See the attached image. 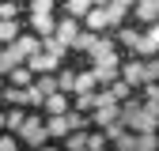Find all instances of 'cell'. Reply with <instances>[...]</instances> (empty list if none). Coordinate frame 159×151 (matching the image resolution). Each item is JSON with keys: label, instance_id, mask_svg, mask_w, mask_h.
Here are the masks:
<instances>
[{"label": "cell", "instance_id": "obj_21", "mask_svg": "<svg viewBox=\"0 0 159 151\" xmlns=\"http://www.w3.org/2000/svg\"><path fill=\"white\" fill-rule=\"evenodd\" d=\"M42 102H46V94H42V87H38V83L23 87V106H42Z\"/></svg>", "mask_w": 159, "mask_h": 151}, {"label": "cell", "instance_id": "obj_15", "mask_svg": "<svg viewBox=\"0 0 159 151\" xmlns=\"http://www.w3.org/2000/svg\"><path fill=\"white\" fill-rule=\"evenodd\" d=\"M155 147H159V128L136 132V151H155Z\"/></svg>", "mask_w": 159, "mask_h": 151}, {"label": "cell", "instance_id": "obj_4", "mask_svg": "<svg viewBox=\"0 0 159 151\" xmlns=\"http://www.w3.org/2000/svg\"><path fill=\"white\" fill-rule=\"evenodd\" d=\"M84 23H87V30H114V27H110V11H106V4H91V11L84 15Z\"/></svg>", "mask_w": 159, "mask_h": 151}, {"label": "cell", "instance_id": "obj_2", "mask_svg": "<svg viewBox=\"0 0 159 151\" xmlns=\"http://www.w3.org/2000/svg\"><path fill=\"white\" fill-rule=\"evenodd\" d=\"M121 80H129L133 87H144L148 83V68H144V57H136V61H129V64H121Z\"/></svg>", "mask_w": 159, "mask_h": 151}, {"label": "cell", "instance_id": "obj_27", "mask_svg": "<svg viewBox=\"0 0 159 151\" xmlns=\"http://www.w3.org/2000/svg\"><path fill=\"white\" fill-rule=\"evenodd\" d=\"M34 83L42 87V94H53V91H61V87H57V76H53V72H42Z\"/></svg>", "mask_w": 159, "mask_h": 151}, {"label": "cell", "instance_id": "obj_42", "mask_svg": "<svg viewBox=\"0 0 159 151\" xmlns=\"http://www.w3.org/2000/svg\"><path fill=\"white\" fill-rule=\"evenodd\" d=\"M133 4H136V0H133Z\"/></svg>", "mask_w": 159, "mask_h": 151}, {"label": "cell", "instance_id": "obj_40", "mask_svg": "<svg viewBox=\"0 0 159 151\" xmlns=\"http://www.w3.org/2000/svg\"><path fill=\"white\" fill-rule=\"evenodd\" d=\"M155 8H159V0H155Z\"/></svg>", "mask_w": 159, "mask_h": 151}, {"label": "cell", "instance_id": "obj_11", "mask_svg": "<svg viewBox=\"0 0 159 151\" xmlns=\"http://www.w3.org/2000/svg\"><path fill=\"white\" fill-rule=\"evenodd\" d=\"M136 19H140V23H155V19H159L155 0H136Z\"/></svg>", "mask_w": 159, "mask_h": 151}, {"label": "cell", "instance_id": "obj_13", "mask_svg": "<svg viewBox=\"0 0 159 151\" xmlns=\"http://www.w3.org/2000/svg\"><path fill=\"white\" fill-rule=\"evenodd\" d=\"M98 45V30H80V38L72 42V49H80V53H91Z\"/></svg>", "mask_w": 159, "mask_h": 151}, {"label": "cell", "instance_id": "obj_25", "mask_svg": "<svg viewBox=\"0 0 159 151\" xmlns=\"http://www.w3.org/2000/svg\"><path fill=\"white\" fill-rule=\"evenodd\" d=\"M117 42H121V45H136V42H140V30H133V27H117Z\"/></svg>", "mask_w": 159, "mask_h": 151}, {"label": "cell", "instance_id": "obj_9", "mask_svg": "<svg viewBox=\"0 0 159 151\" xmlns=\"http://www.w3.org/2000/svg\"><path fill=\"white\" fill-rule=\"evenodd\" d=\"M68 117L65 113H49V121H46V136H68Z\"/></svg>", "mask_w": 159, "mask_h": 151}, {"label": "cell", "instance_id": "obj_6", "mask_svg": "<svg viewBox=\"0 0 159 151\" xmlns=\"http://www.w3.org/2000/svg\"><path fill=\"white\" fill-rule=\"evenodd\" d=\"M42 110H46V113H68L72 102H68V94H65V91H53V94H46Z\"/></svg>", "mask_w": 159, "mask_h": 151}, {"label": "cell", "instance_id": "obj_22", "mask_svg": "<svg viewBox=\"0 0 159 151\" xmlns=\"http://www.w3.org/2000/svg\"><path fill=\"white\" fill-rule=\"evenodd\" d=\"M65 147H68V151H87V132H84V128H76V132H68V140H65Z\"/></svg>", "mask_w": 159, "mask_h": 151}, {"label": "cell", "instance_id": "obj_24", "mask_svg": "<svg viewBox=\"0 0 159 151\" xmlns=\"http://www.w3.org/2000/svg\"><path fill=\"white\" fill-rule=\"evenodd\" d=\"M91 4H95V0H68L65 11H68V15H76V19H84V15L91 11Z\"/></svg>", "mask_w": 159, "mask_h": 151}, {"label": "cell", "instance_id": "obj_3", "mask_svg": "<svg viewBox=\"0 0 159 151\" xmlns=\"http://www.w3.org/2000/svg\"><path fill=\"white\" fill-rule=\"evenodd\" d=\"M57 38H61V42L72 49V42H76V38H80V19L76 15H65V19H57V30H53Z\"/></svg>", "mask_w": 159, "mask_h": 151}, {"label": "cell", "instance_id": "obj_12", "mask_svg": "<svg viewBox=\"0 0 159 151\" xmlns=\"http://www.w3.org/2000/svg\"><path fill=\"white\" fill-rule=\"evenodd\" d=\"M106 87H110V94H114V98H117V102H125V98H129V94L136 91V87H133L129 80H121V76H117V80H110Z\"/></svg>", "mask_w": 159, "mask_h": 151}, {"label": "cell", "instance_id": "obj_10", "mask_svg": "<svg viewBox=\"0 0 159 151\" xmlns=\"http://www.w3.org/2000/svg\"><path fill=\"white\" fill-rule=\"evenodd\" d=\"M30 27L46 38V34H53V30H57V19H53V11H42V15H30Z\"/></svg>", "mask_w": 159, "mask_h": 151}, {"label": "cell", "instance_id": "obj_5", "mask_svg": "<svg viewBox=\"0 0 159 151\" xmlns=\"http://www.w3.org/2000/svg\"><path fill=\"white\" fill-rule=\"evenodd\" d=\"M27 64H30L38 76H42V72H57V68H61V57H53V53H46V49H38L34 57H27Z\"/></svg>", "mask_w": 159, "mask_h": 151}, {"label": "cell", "instance_id": "obj_23", "mask_svg": "<svg viewBox=\"0 0 159 151\" xmlns=\"http://www.w3.org/2000/svg\"><path fill=\"white\" fill-rule=\"evenodd\" d=\"M98 87V80H95V68H87V72H76V91H95Z\"/></svg>", "mask_w": 159, "mask_h": 151}, {"label": "cell", "instance_id": "obj_20", "mask_svg": "<svg viewBox=\"0 0 159 151\" xmlns=\"http://www.w3.org/2000/svg\"><path fill=\"white\" fill-rule=\"evenodd\" d=\"M15 38H19V23H15V19H0V42H15Z\"/></svg>", "mask_w": 159, "mask_h": 151}, {"label": "cell", "instance_id": "obj_16", "mask_svg": "<svg viewBox=\"0 0 159 151\" xmlns=\"http://www.w3.org/2000/svg\"><path fill=\"white\" fill-rule=\"evenodd\" d=\"M106 11H110V27L117 30V27L125 23V11H129V4H121V0H110V4H106Z\"/></svg>", "mask_w": 159, "mask_h": 151}, {"label": "cell", "instance_id": "obj_17", "mask_svg": "<svg viewBox=\"0 0 159 151\" xmlns=\"http://www.w3.org/2000/svg\"><path fill=\"white\" fill-rule=\"evenodd\" d=\"M42 49H46V53H53V57H61V61H65V53H68V45H65L57 34H46V38H42Z\"/></svg>", "mask_w": 159, "mask_h": 151}, {"label": "cell", "instance_id": "obj_7", "mask_svg": "<svg viewBox=\"0 0 159 151\" xmlns=\"http://www.w3.org/2000/svg\"><path fill=\"white\" fill-rule=\"evenodd\" d=\"M15 64H23V53H19V49H15V45L8 42L4 49H0V76H8V72H11Z\"/></svg>", "mask_w": 159, "mask_h": 151}, {"label": "cell", "instance_id": "obj_37", "mask_svg": "<svg viewBox=\"0 0 159 151\" xmlns=\"http://www.w3.org/2000/svg\"><path fill=\"white\" fill-rule=\"evenodd\" d=\"M0 87H4V76H0Z\"/></svg>", "mask_w": 159, "mask_h": 151}, {"label": "cell", "instance_id": "obj_30", "mask_svg": "<svg viewBox=\"0 0 159 151\" xmlns=\"http://www.w3.org/2000/svg\"><path fill=\"white\" fill-rule=\"evenodd\" d=\"M19 15V4L15 0H0V19H15Z\"/></svg>", "mask_w": 159, "mask_h": 151}, {"label": "cell", "instance_id": "obj_38", "mask_svg": "<svg viewBox=\"0 0 159 151\" xmlns=\"http://www.w3.org/2000/svg\"><path fill=\"white\" fill-rule=\"evenodd\" d=\"M121 4H133V0H121Z\"/></svg>", "mask_w": 159, "mask_h": 151}, {"label": "cell", "instance_id": "obj_26", "mask_svg": "<svg viewBox=\"0 0 159 151\" xmlns=\"http://www.w3.org/2000/svg\"><path fill=\"white\" fill-rule=\"evenodd\" d=\"M65 117H68V128H72V132H76V128H87V113H84V110H76V106H72Z\"/></svg>", "mask_w": 159, "mask_h": 151}, {"label": "cell", "instance_id": "obj_41", "mask_svg": "<svg viewBox=\"0 0 159 151\" xmlns=\"http://www.w3.org/2000/svg\"><path fill=\"white\" fill-rule=\"evenodd\" d=\"M155 113H159V106H155Z\"/></svg>", "mask_w": 159, "mask_h": 151}, {"label": "cell", "instance_id": "obj_32", "mask_svg": "<svg viewBox=\"0 0 159 151\" xmlns=\"http://www.w3.org/2000/svg\"><path fill=\"white\" fill-rule=\"evenodd\" d=\"M42 11H53V0H30V15H42Z\"/></svg>", "mask_w": 159, "mask_h": 151}, {"label": "cell", "instance_id": "obj_34", "mask_svg": "<svg viewBox=\"0 0 159 151\" xmlns=\"http://www.w3.org/2000/svg\"><path fill=\"white\" fill-rule=\"evenodd\" d=\"M15 147H19L15 136H0V151H15Z\"/></svg>", "mask_w": 159, "mask_h": 151}, {"label": "cell", "instance_id": "obj_14", "mask_svg": "<svg viewBox=\"0 0 159 151\" xmlns=\"http://www.w3.org/2000/svg\"><path fill=\"white\" fill-rule=\"evenodd\" d=\"M76 110H84V113H91L95 106H98V91H76V102H72Z\"/></svg>", "mask_w": 159, "mask_h": 151}, {"label": "cell", "instance_id": "obj_35", "mask_svg": "<svg viewBox=\"0 0 159 151\" xmlns=\"http://www.w3.org/2000/svg\"><path fill=\"white\" fill-rule=\"evenodd\" d=\"M4 121H8V113H4V110H0V132H4Z\"/></svg>", "mask_w": 159, "mask_h": 151}, {"label": "cell", "instance_id": "obj_29", "mask_svg": "<svg viewBox=\"0 0 159 151\" xmlns=\"http://www.w3.org/2000/svg\"><path fill=\"white\" fill-rule=\"evenodd\" d=\"M23 117H27L23 110H11V113H8V121H4V128H8V132H19V125H23Z\"/></svg>", "mask_w": 159, "mask_h": 151}, {"label": "cell", "instance_id": "obj_39", "mask_svg": "<svg viewBox=\"0 0 159 151\" xmlns=\"http://www.w3.org/2000/svg\"><path fill=\"white\" fill-rule=\"evenodd\" d=\"M15 4H23V0H15Z\"/></svg>", "mask_w": 159, "mask_h": 151}, {"label": "cell", "instance_id": "obj_19", "mask_svg": "<svg viewBox=\"0 0 159 151\" xmlns=\"http://www.w3.org/2000/svg\"><path fill=\"white\" fill-rule=\"evenodd\" d=\"M110 144H114L117 151H136V132H133V128H125L121 136H114Z\"/></svg>", "mask_w": 159, "mask_h": 151}, {"label": "cell", "instance_id": "obj_36", "mask_svg": "<svg viewBox=\"0 0 159 151\" xmlns=\"http://www.w3.org/2000/svg\"><path fill=\"white\" fill-rule=\"evenodd\" d=\"M95 4H110V0H95Z\"/></svg>", "mask_w": 159, "mask_h": 151}, {"label": "cell", "instance_id": "obj_33", "mask_svg": "<svg viewBox=\"0 0 159 151\" xmlns=\"http://www.w3.org/2000/svg\"><path fill=\"white\" fill-rule=\"evenodd\" d=\"M144 68H148V80H159V57H148Z\"/></svg>", "mask_w": 159, "mask_h": 151}, {"label": "cell", "instance_id": "obj_8", "mask_svg": "<svg viewBox=\"0 0 159 151\" xmlns=\"http://www.w3.org/2000/svg\"><path fill=\"white\" fill-rule=\"evenodd\" d=\"M11 45H15L19 53H23V61H27V57H34L38 49H42V38H34V34H19Z\"/></svg>", "mask_w": 159, "mask_h": 151}, {"label": "cell", "instance_id": "obj_28", "mask_svg": "<svg viewBox=\"0 0 159 151\" xmlns=\"http://www.w3.org/2000/svg\"><path fill=\"white\" fill-rule=\"evenodd\" d=\"M57 87H61L65 94H76V72H61L57 76Z\"/></svg>", "mask_w": 159, "mask_h": 151}, {"label": "cell", "instance_id": "obj_18", "mask_svg": "<svg viewBox=\"0 0 159 151\" xmlns=\"http://www.w3.org/2000/svg\"><path fill=\"white\" fill-rule=\"evenodd\" d=\"M0 102H8V106H23V87H19V83L0 87Z\"/></svg>", "mask_w": 159, "mask_h": 151}, {"label": "cell", "instance_id": "obj_31", "mask_svg": "<svg viewBox=\"0 0 159 151\" xmlns=\"http://www.w3.org/2000/svg\"><path fill=\"white\" fill-rule=\"evenodd\" d=\"M110 144V136H106V132H98V136H87V151H102Z\"/></svg>", "mask_w": 159, "mask_h": 151}, {"label": "cell", "instance_id": "obj_1", "mask_svg": "<svg viewBox=\"0 0 159 151\" xmlns=\"http://www.w3.org/2000/svg\"><path fill=\"white\" fill-rule=\"evenodd\" d=\"M15 136H23L27 147H42L46 144V121L42 117H23V125H19Z\"/></svg>", "mask_w": 159, "mask_h": 151}]
</instances>
